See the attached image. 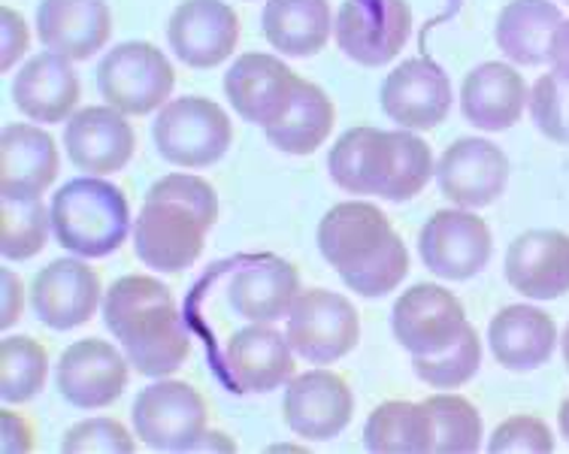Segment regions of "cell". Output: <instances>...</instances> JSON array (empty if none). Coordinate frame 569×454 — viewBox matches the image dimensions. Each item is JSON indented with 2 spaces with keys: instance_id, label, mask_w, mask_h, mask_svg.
<instances>
[{
  "instance_id": "6da1fadb",
  "label": "cell",
  "mask_w": 569,
  "mask_h": 454,
  "mask_svg": "<svg viewBox=\"0 0 569 454\" xmlns=\"http://www.w3.org/2000/svg\"><path fill=\"white\" fill-rule=\"evenodd\" d=\"M216 219L219 198L207 179L191 173L158 179L133 219L137 258L158 273H182L200 258Z\"/></svg>"
},
{
  "instance_id": "7a4b0ae2",
  "label": "cell",
  "mask_w": 569,
  "mask_h": 454,
  "mask_svg": "<svg viewBox=\"0 0 569 454\" xmlns=\"http://www.w3.org/2000/svg\"><path fill=\"white\" fill-rule=\"evenodd\" d=\"M103 322L142 376H170L191 352L173 291L154 276H121L103 297Z\"/></svg>"
},
{
  "instance_id": "3957f363",
  "label": "cell",
  "mask_w": 569,
  "mask_h": 454,
  "mask_svg": "<svg viewBox=\"0 0 569 454\" xmlns=\"http://www.w3.org/2000/svg\"><path fill=\"white\" fill-rule=\"evenodd\" d=\"M52 231L58 243L82 258H107L131 233V206L119 185L82 176L52 198Z\"/></svg>"
},
{
  "instance_id": "277c9868",
  "label": "cell",
  "mask_w": 569,
  "mask_h": 454,
  "mask_svg": "<svg viewBox=\"0 0 569 454\" xmlns=\"http://www.w3.org/2000/svg\"><path fill=\"white\" fill-rule=\"evenodd\" d=\"M158 155L176 167L198 170L224 158L233 140L228 112L198 94L176 98L158 112L152 124Z\"/></svg>"
},
{
  "instance_id": "5b68a950",
  "label": "cell",
  "mask_w": 569,
  "mask_h": 454,
  "mask_svg": "<svg viewBox=\"0 0 569 454\" xmlns=\"http://www.w3.org/2000/svg\"><path fill=\"white\" fill-rule=\"evenodd\" d=\"M173 64L158 46L146 40L110 49L98 67V89L103 100L124 115H149L173 91Z\"/></svg>"
},
{
  "instance_id": "8992f818",
  "label": "cell",
  "mask_w": 569,
  "mask_h": 454,
  "mask_svg": "<svg viewBox=\"0 0 569 454\" xmlns=\"http://www.w3.org/2000/svg\"><path fill=\"white\" fill-rule=\"evenodd\" d=\"M133 433L158 452H191L207 433V400L188 382H154L133 400Z\"/></svg>"
},
{
  "instance_id": "52a82bcc",
  "label": "cell",
  "mask_w": 569,
  "mask_h": 454,
  "mask_svg": "<svg viewBox=\"0 0 569 454\" xmlns=\"http://www.w3.org/2000/svg\"><path fill=\"white\" fill-rule=\"evenodd\" d=\"M288 343L309 364H333L358 345L361 319L358 310L337 291H300L288 312Z\"/></svg>"
},
{
  "instance_id": "ba28073f",
  "label": "cell",
  "mask_w": 569,
  "mask_h": 454,
  "mask_svg": "<svg viewBox=\"0 0 569 454\" xmlns=\"http://www.w3.org/2000/svg\"><path fill=\"white\" fill-rule=\"evenodd\" d=\"M333 37L351 61L382 67L400 56L412 37V10L406 0H346Z\"/></svg>"
},
{
  "instance_id": "9c48e42d",
  "label": "cell",
  "mask_w": 569,
  "mask_h": 454,
  "mask_svg": "<svg viewBox=\"0 0 569 454\" xmlns=\"http://www.w3.org/2000/svg\"><path fill=\"white\" fill-rule=\"evenodd\" d=\"M418 252L430 273L463 282L491 261V228L472 210H439L418 233Z\"/></svg>"
},
{
  "instance_id": "30bf717a",
  "label": "cell",
  "mask_w": 569,
  "mask_h": 454,
  "mask_svg": "<svg viewBox=\"0 0 569 454\" xmlns=\"http://www.w3.org/2000/svg\"><path fill=\"white\" fill-rule=\"evenodd\" d=\"M442 198L460 210H482L500 198L509 182V158L500 145L482 137H463L451 143L437 164Z\"/></svg>"
},
{
  "instance_id": "8fae6325",
  "label": "cell",
  "mask_w": 569,
  "mask_h": 454,
  "mask_svg": "<svg viewBox=\"0 0 569 454\" xmlns=\"http://www.w3.org/2000/svg\"><path fill=\"white\" fill-rule=\"evenodd\" d=\"M397 343L412 355H437L467 327L460 300L433 282H421L400 294L391 315Z\"/></svg>"
},
{
  "instance_id": "7c38bea8",
  "label": "cell",
  "mask_w": 569,
  "mask_h": 454,
  "mask_svg": "<svg viewBox=\"0 0 569 454\" xmlns=\"http://www.w3.org/2000/svg\"><path fill=\"white\" fill-rule=\"evenodd\" d=\"M284 424L312 443L340 436L355 415V397L349 382L330 370H309L288 382L282 403Z\"/></svg>"
},
{
  "instance_id": "4fadbf2b",
  "label": "cell",
  "mask_w": 569,
  "mask_h": 454,
  "mask_svg": "<svg viewBox=\"0 0 569 454\" xmlns=\"http://www.w3.org/2000/svg\"><path fill=\"white\" fill-rule=\"evenodd\" d=\"M385 115L406 131H430L451 110L449 73L430 58H406L382 82Z\"/></svg>"
},
{
  "instance_id": "5bb4252c",
  "label": "cell",
  "mask_w": 569,
  "mask_h": 454,
  "mask_svg": "<svg viewBox=\"0 0 569 454\" xmlns=\"http://www.w3.org/2000/svg\"><path fill=\"white\" fill-rule=\"evenodd\" d=\"M167 40L182 64L209 70L237 49L240 19L224 0H182L170 16Z\"/></svg>"
},
{
  "instance_id": "9a60e30c",
  "label": "cell",
  "mask_w": 569,
  "mask_h": 454,
  "mask_svg": "<svg viewBox=\"0 0 569 454\" xmlns=\"http://www.w3.org/2000/svg\"><path fill=\"white\" fill-rule=\"evenodd\" d=\"M128 355L107 340H79L58 364V391L79 410H107L128 389Z\"/></svg>"
},
{
  "instance_id": "2e32d148",
  "label": "cell",
  "mask_w": 569,
  "mask_h": 454,
  "mask_svg": "<svg viewBox=\"0 0 569 454\" xmlns=\"http://www.w3.org/2000/svg\"><path fill=\"white\" fill-rule=\"evenodd\" d=\"M100 276L94 266L77 258H58L46 264L31 285V306L37 319L52 331H70L86 324L100 306Z\"/></svg>"
},
{
  "instance_id": "e0dca14e",
  "label": "cell",
  "mask_w": 569,
  "mask_h": 454,
  "mask_svg": "<svg viewBox=\"0 0 569 454\" xmlns=\"http://www.w3.org/2000/svg\"><path fill=\"white\" fill-rule=\"evenodd\" d=\"M297 79L300 77L295 70L282 64L276 56L249 52V56L237 58L224 73V94L242 122L267 128L276 119H282V112L288 110V103L295 98Z\"/></svg>"
},
{
  "instance_id": "ac0fdd59",
  "label": "cell",
  "mask_w": 569,
  "mask_h": 454,
  "mask_svg": "<svg viewBox=\"0 0 569 454\" xmlns=\"http://www.w3.org/2000/svg\"><path fill=\"white\" fill-rule=\"evenodd\" d=\"M70 161L91 176H110L128 167L137 149L131 122L116 107H86L70 115L64 128Z\"/></svg>"
},
{
  "instance_id": "d6986e66",
  "label": "cell",
  "mask_w": 569,
  "mask_h": 454,
  "mask_svg": "<svg viewBox=\"0 0 569 454\" xmlns=\"http://www.w3.org/2000/svg\"><path fill=\"white\" fill-rule=\"evenodd\" d=\"M395 233L391 219L367 200L337 203L318 224V249L337 273L367 264Z\"/></svg>"
},
{
  "instance_id": "ffe728a7",
  "label": "cell",
  "mask_w": 569,
  "mask_h": 454,
  "mask_svg": "<svg viewBox=\"0 0 569 454\" xmlns=\"http://www.w3.org/2000/svg\"><path fill=\"white\" fill-rule=\"evenodd\" d=\"M37 37L49 52H58L70 61H86L110 43V3L107 0H40Z\"/></svg>"
},
{
  "instance_id": "44dd1931",
  "label": "cell",
  "mask_w": 569,
  "mask_h": 454,
  "mask_svg": "<svg viewBox=\"0 0 569 454\" xmlns=\"http://www.w3.org/2000/svg\"><path fill=\"white\" fill-rule=\"evenodd\" d=\"M224 370L246 394H267L295 379V349L270 324H249L224 345Z\"/></svg>"
},
{
  "instance_id": "7402d4cb",
  "label": "cell",
  "mask_w": 569,
  "mask_h": 454,
  "mask_svg": "<svg viewBox=\"0 0 569 454\" xmlns=\"http://www.w3.org/2000/svg\"><path fill=\"white\" fill-rule=\"evenodd\" d=\"M297 297H300V273L291 261L276 255L254 258L242 264L228 282L230 310L252 324L288 319Z\"/></svg>"
},
{
  "instance_id": "603a6c76",
  "label": "cell",
  "mask_w": 569,
  "mask_h": 454,
  "mask_svg": "<svg viewBox=\"0 0 569 454\" xmlns=\"http://www.w3.org/2000/svg\"><path fill=\"white\" fill-rule=\"evenodd\" d=\"M506 279L530 300H558L569 291V233L527 231L506 252Z\"/></svg>"
},
{
  "instance_id": "cb8c5ba5",
  "label": "cell",
  "mask_w": 569,
  "mask_h": 454,
  "mask_svg": "<svg viewBox=\"0 0 569 454\" xmlns=\"http://www.w3.org/2000/svg\"><path fill=\"white\" fill-rule=\"evenodd\" d=\"M525 77L512 64L488 61L470 70L460 85V110L463 119L479 131H509L521 122V112L527 110Z\"/></svg>"
},
{
  "instance_id": "d4e9b609",
  "label": "cell",
  "mask_w": 569,
  "mask_h": 454,
  "mask_svg": "<svg viewBox=\"0 0 569 454\" xmlns=\"http://www.w3.org/2000/svg\"><path fill=\"white\" fill-rule=\"evenodd\" d=\"M56 140L33 124H7L0 133V194L40 198L58 179Z\"/></svg>"
},
{
  "instance_id": "484cf974",
  "label": "cell",
  "mask_w": 569,
  "mask_h": 454,
  "mask_svg": "<svg viewBox=\"0 0 569 454\" xmlns=\"http://www.w3.org/2000/svg\"><path fill=\"white\" fill-rule=\"evenodd\" d=\"M12 103L33 122H64L79 103V77L70 58L40 52L12 79Z\"/></svg>"
},
{
  "instance_id": "4316f807",
  "label": "cell",
  "mask_w": 569,
  "mask_h": 454,
  "mask_svg": "<svg viewBox=\"0 0 569 454\" xmlns=\"http://www.w3.org/2000/svg\"><path fill=\"white\" fill-rule=\"evenodd\" d=\"M488 343L497 364L512 373H530L555 355L558 324L537 306L515 303L493 315L488 324Z\"/></svg>"
},
{
  "instance_id": "83f0119b",
  "label": "cell",
  "mask_w": 569,
  "mask_h": 454,
  "mask_svg": "<svg viewBox=\"0 0 569 454\" xmlns=\"http://www.w3.org/2000/svg\"><path fill=\"white\" fill-rule=\"evenodd\" d=\"M437 173L430 145L412 131H379L376 158H372L370 194L385 200H412L425 191Z\"/></svg>"
},
{
  "instance_id": "f1b7e54d",
  "label": "cell",
  "mask_w": 569,
  "mask_h": 454,
  "mask_svg": "<svg viewBox=\"0 0 569 454\" xmlns=\"http://www.w3.org/2000/svg\"><path fill=\"white\" fill-rule=\"evenodd\" d=\"M261 24L267 43L291 58L318 56L333 33L328 0H267Z\"/></svg>"
},
{
  "instance_id": "f546056e",
  "label": "cell",
  "mask_w": 569,
  "mask_h": 454,
  "mask_svg": "<svg viewBox=\"0 0 569 454\" xmlns=\"http://www.w3.org/2000/svg\"><path fill=\"white\" fill-rule=\"evenodd\" d=\"M333 122H337V110L325 89H318L316 82H307V79H297L288 110L282 112V119L267 124L263 133L284 155H312L318 145L328 140Z\"/></svg>"
},
{
  "instance_id": "4dcf8cb0",
  "label": "cell",
  "mask_w": 569,
  "mask_h": 454,
  "mask_svg": "<svg viewBox=\"0 0 569 454\" xmlns=\"http://www.w3.org/2000/svg\"><path fill=\"white\" fill-rule=\"evenodd\" d=\"M563 22L551 0H512L497 16L493 40L509 61L537 67L548 61L551 33Z\"/></svg>"
},
{
  "instance_id": "1f68e13d",
  "label": "cell",
  "mask_w": 569,
  "mask_h": 454,
  "mask_svg": "<svg viewBox=\"0 0 569 454\" xmlns=\"http://www.w3.org/2000/svg\"><path fill=\"white\" fill-rule=\"evenodd\" d=\"M363 443L379 454L433 452V418L425 403L385 400L363 424Z\"/></svg>"
},
{
  "instance_id": "d6a6232c",
  "label": "cell",
  "mask_w": 569,
  "mask_h": 454,
  "mask_svg": "<svg viewBox=\"0 0 569 454\" xmlns=\"http://www.w3.org/2000/svg\"><path fill=\"white\" fill-rule=\"evenodd\" d=\"M52 228V210L40 198H0V252L7 261L40 255Z\"/></svg>"
},
{
  "instance_id": "836d02e7",
  "label": "cell",
  "mask_w": 569,
  "mask_h": 454,
  "mask_svg": "<svg viewBox=\"0 0 569 454\" xmlns=\"http://www.w3.org/2000/svg\"><path fill=\"white\" fill-rule=\"evenodd\" d=\"M49 352L31 336L0 340V397L7 403H28L46 385Z\"/></svg>"
},
{
  "instance_id": "e575fe53",
  "label": "cell",
  "mask_w": 569,
  "mask_h": 454,
  "mask_svg": "<svg viewBox=\"0 0 569 454\" xmlns=\"http://www.w3.org/2000/svg\"><path fill=\"white\" fill-rule=\"evenodd\" d=\"M433 418V452L437 454H470L482 445V415L470 400L460 394H433L425 400Z\"/></svg>"
},
{
  "instance_id": "d590c367",
  "label": "cell",
  "mask_w": 569,
  "mask_h": 454,
  "mask_svg": "<svg viewBox=\"0 0 569 454\" xmlns=\"http://www.w3.org/2000/svg\"><path fill=\"white\" fill-rule=\"evenodd\" d=\"M479 366H482V340L470 324L460 331V336L449 349H442L437 355H412L416 376L430 389L442 391L467 385L479 373Z\"/></svg>"
},
{
  "instance_id": "8d00e7d4",
  "label": "cell",
  "mask_w": 569,
  "mask_h": 454,
  "mask_svg": "<svg viewBox=\"0 0 569 454\" xmlns=\"http://www.w3.org/2000/svg\"><path fill=\"white\" fill-rule=\"evenodd\" d=\"M376 128H351L330 149L328 170L330 179L349 194H370L372 158H376Z\"/></svg>"
},
{
  "instance_id": "74e56055",
  "label": "cell",
  "mask_w": 569,
  "mask_h": 454,
  "mask_svg": "<svg viewBox=\"0 0 569 454\" xmlns=\"http://www.w3.org/2000/svg\"><path fill=\"white\" fill-rule=\"evenodd\" d=\"M409 273V252L400 233H391L388 243L367 261V264L355 266L349 273H342V282L349 285L355 294L361 297H385L400 285Z\"/></svg>"
},
{
  "instance_id": "f35d334b",
  "label": "cell",
  "mask_w": 569,
  "mask_h": 454,
  "mask_svg": "<svg viewBox=\"0 0 569 454\" xmlns=\"http://www.w3.org/2000/svg\"><path fill=\"white\" fill-rule=\"evenodd\" d=\"M527 107H530L533 124L546 140L569 145V77L558 70L539 77L530 89Z\"/></svg>"
},
{
  "instance_id": "ab89813d",
  "label": "cell",
  "mask_w": 569,
  "mask_h": 454,
  "mask_svg": "<svg viewBox=\"0 0 569 454\" xmlns=\"http://www.w3.org/2000/svg\"><path fill=\"white\" fill-rule=\"evenodd\" d=\"M133 436L116 418H86L67 431L61 452L67 454H131Z\"/></svg>"
},
{
  "instance_id": "60d3db41",
  "label": "cell",
  "mask_w": 569,
  "mask_h": 454,
  "mask_svg": "<svg viewBox=\"0 0 569 454\" xmlns=\"http://www.w3.org/2000/svg\"><path fill=\"white\" fill-rule=\"evenodd\" d=\"M491 454H551L555 452V436L548 424L537 415H512L488 440Z\"/></svg>"
},
{
  "instance_id": "b9f144b4",
  "label": "cell",
  "mask_w": 569,
  "mask_h": 454,
  "mask_svg": "<svg viewBox=\"0 0 569 454\" xmlns=\"http://www.w3.org/2000/svg\"><path fill=\"white\" fill-rule=\"evenodd\" d=\"M28 49V24H24L22 12L3 7L0 10V70L7 73Z\"/></svg>"
},
{
  "instance_id": "7bdbcfd3",
  "label": "cell",
  "mask_w": 569,
  "mask_h": 454,
  "mask_svg": "<svg viewBox=\"0 0 569 454\" xmlns=\"http://www.w3.org/2000/svg\"><path fill=\"white\" fill-rule=\"evenodd\" d=\"M0 427H3V454H24L33 448L31 424L19 412L0 410Z\"/></svg>"
},
{
  "instance_id": "ee69618b",
  "label": "cell",
  "mask_w": 569,
  "mask_h": 454,
  "mask_svg": "<svg viewBox=\"0 0 569 454\" xmlns=\"http://www.w3.org/2000/svg\"><path fill=\"white\" fill-rule=\"evenodd\" d=\"M0 282H3V306H0V327L10 331L12 324L22 319V279L12 273L10 266L0 270Z\"/></svg>"
},
{
  "instance_id": "f6af8a7d",
  "label": "cell",
  "mask_w": 569,
  "mask_h": 454,
  "mask_svg": "<svg viewBox=\"0 0 569 454\" xmlns=\"http://www.w3.org/2000/svg\"><path fill=\"white\" fill-rule=\"evenodd\" d=\"M548 61H551V67H555L558 73L569 77V19L567 22H560L558 28H555V33H551Z\"/></svg>"
},
{
  "instance_id": "bcb514c9",
  "label": "cell",
  "mask_w": 569,
  "mask_h": 454,
  "mask_svg": "<svg viewBox=\"0 0 569 454\" xmlns=\"http://www.w3.org/2000/svg\"><path fill=\"white\" fill-rule=\"evenodd\" d=\"M558 424H560V433H563V440L569 443V397L560 403V412H558Z\"/></svg>"
},
{
  "instance_id": "7dc6e473",
  "label": "cell",
  "mask_w": 569,
  "mask_h": 454,
  "mask_svg": "<svg viewBox=\"0 0 569 454\" xmlns=\"http://www.w3.org/2000/svg\"><path fill=\"white\" fill-rule=\"evenodd\" d=\"M560 349H563V361H567V370H569V324H567V331H563V340H560Z\"/></svg>"
},
{
  "instance_id": "c3c4849f",
  "label": "cell",
  "mask_w": 569,
  "mask_h": 454,
  "mask_svg": "<svg viewBox=\"0 0 569 454\" xmlns=\"http://www.w3.org/2000/svg\"><path fill=\"white\" fill-rule=\"evenodd\" d=\"M567 3H569V0H567Z\"/></svg>"
}]
</instances>
